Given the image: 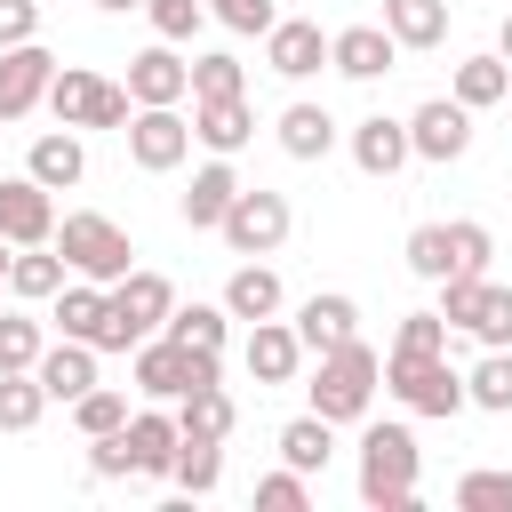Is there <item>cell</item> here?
<instances>
[{
  "mask_svg": "<svg viewBox=\"0 0 512 512\" xmlns=\"http://www.w3.org/2000/svg\"><path fill=\"white\" fill-rule=\"evenodd\" d=\"M264 64H272L280 80H312V72L328 64V32H320L312 16H280V24L264 32Z\"/></svg>",
  "mask_w": 512,
  "mask_h": 512,
  "instance_id": "cell-15",
  "label": "cell"
},
{
  "mask_svg": "<svg viewBox=\"0 0 512 512\" xmlns=\"http://www.w3.org/2000/svg\"><path fill=\"white\" fill-rule=\"evenodd\" d=\"M456 504H464V512H512V472H496V464L464 472V480H456Z\"/></svg>",
  "mask_w": 512,
  "mask_h": 512,
  "instance_id": "cell-40",
  "label": "cell"
},
{
  "mask_svg": "<svg viewBox=\"0 0 512 512\" xmlns=\"http://www.w3.org/2000/svg\"><path fill=\"white\" fill-rule=\"evenodd\" d=\"M328 456H336V424H328V416L304 408V416L280 424V464H296V472L312 480V472H328Z\"/></svg>",
  "mask_w": 512,
  "mask_h": 512,
  "instance_id": "cell-28",
  "label": "cell"
},
{
  "mask_svg": "<svg viewBox=\"0 0 512 512\" xmlns=\"http://www.w3.org/2000/svg\"><path fill=\"white\" fill-rule=\"evenodd\" d=\"M232 424H240V408H232L224 384H200V392L176 400V432H192V440H232Z\"/></svg>",
  "mask_w": 512,
  "mask_h": 512,
  "instance_id": "cell-30",
  "label": "cell"
},
{
  "mask_svg": "<svg viewBox=\"0 0 512 512\" xmlns=\"http://www.w3.org/2000/svg\"><path fill=\"white\" fill-rule=\"evenodd\" d=\"M48 112H56L64 128H128L136 96H128L120 80L88 72V64H56V80H48Z\"/></svg>",
  "mask_w": 512,
  "mask_h": 512,
  "instance_id": "cell-6",
  "label": "cell"
},
{
  "mask_svg": "<svg viewBox=\"0 0 512 512\" xmlns=\"http://www.w3.org/2000/svg\"><path fill=\"white\" fill-rule=\"evenodd\" d=\"M0 296H8V240H0Z\"/></svg>",
  "mask_w": 512,
  "mask_h": 512,
  "instance_id": "cell-51",
  "label": "cell"
},
{
  "mask_svg": "<svg viewBox=\"0 0 512 512\" xmlns=\"http://www.w3.org/2000/svg\"><path fill=\"white\" fill-rule=\"evenodd\" d=\"M384 32L400 48H440L448 40V0H384Z\"/></svg>",
  "mask_w": 512,
  "mask_h": 512,
  "instance_id": "cell-31",
  "label": "cell"
},
{
  "mask_svg": "<svg viewBox=\"0 0 512 512\" xmlns=\"http://www.w3.org/2000/svg\"><path fill=\"white\" fill-rule=\"evenodd\" d=\"M24 176H40L48 192H72L80 176H88V144H80V128H48V136H32V152H24Z\"/></svg>",
  "mask_w": 512,
  "mask_h": 512,
  "instance_id": "cell-22",
  "label": "cell"
},
{
  "mask_svg": "<svg viewBox=\"0 0 512 512\" xmlns=\"http://www.w3.org/2000/svg\"><path fill=\"white\" fill-rule=\"evenodd\" d=\"M256 136V112H248V96H208V104H192V144H208V152H240Z\"/></svg>",
  "mask_w": 512,
  "mask_h": 512,
  "instance_id": "cell-24",
  "label": "cell"
},
{
  "mask_svg": "<svg viewBox=\"0 0 512 512\" xmlns=\"http://www.w3.org/2000/svg\"><path fill=\"white\" fill-rule=\"evenodd\" d=\"M240 360H248V376H256V384H296V368H304V344H296V328L272 312V320H248V344H240Z\"/></svg>",
  "mask_w": 512,
  "mask_h": 512,
  "instance_id": "cell-19",
  "label": "cell"
},
{
  "mask_svg": "<svg viewBox=\"0 0 512 512\" xmlns=\"http://www.w3.org/2000/svg\"><path fill=\"white\" fill-rule=\"evenodd\" d=\"M416 152H408V120H392V112H368V120H352V168L360 176H400Z\"/></svg>",
  "mask_w": 512,
  "mask_h": 512,
  "instance_id": "cell-17",
  "label": "cell"
},
{
  "mask_svg": "<svg viewBox=\"0 0 512 512\" xmlns=\"http://www.w3.org/2000/svg\"><path fill=\"white\" fill-rule=\"evenodd\" d=\"M192 64V104H208V96H248V72H240V56H184Z\"/></svg>",
  "mask_w": 512,
  "mask_h": 512,
  "instance_id": "cell-36",
  "label": "cell"
},
{
  "mask_svg": "<svg viewBox=\"0 0 512 512\" xmlns=\"http://www.w3.org/2000/svg\"><path fill=\"white\" fill-rule=\"evenodd\" d=\"M208 16H216L224 32H256V40L280 24V8H272V0H208Z\"/></svg>",
  "mask_w": 512,
  "mask_h": 512,
  "instance_id": "cell-46",
  "label": "cell"
},
{
  "mask_svg": "<svg viewBox=\"0 0 512 512\" xmlns=\"http://www.w3.org/2000/svg\"><path fill=\"white\" fill-rule=\"evenodd\" d=\"M56 256H64L72 280H96V288H112V280L136 272V240H128L112 216H96V208H72V216L56 224Z\"/></svg>",
  "mask_w": 512,
  "mask_h": 512,
  "instance_id": "cell-3",
  "label": "cell"
},
{
  "mask_svg": "<svg viewBox=\"0 0 512 512\" xmlns=\"http://www.w3.org/2000/svg\"><path fill=\"white\" fill-rule=\"evenodd\" d=\"M216 304H224L232 320H272V312H280V272L248 256V264H240V272L224 280V296H216Z\"/></svg>",
  "mask_w": 512,
  "mask_h": 512,
  "instance_id": "cell-27",
  "label": "cell"
},
{
  "mask_svg": "<svg viewBox=\"0 0 512 512\" xmlns=\"http://www.w3.org/2000/svg\"><path fill=\"white\" fill-rule=\"evenodd\" d=\"M72 424H80V440H96V432H120V424H128V392H112V384H88V392L72 400Z\"/></svg>",
  "mask_w": 512,
  "mask_h": 512,
  "instance_id": "cell-37",
  "label": "cell"
},
{
  "mask_svg": "<svg viewBox=\"0 0 512 512\" xmlns=\"http://www.w3.org/2000/svg\"><path fill=\"white\" fill-rule=\"evenodd\" d=\"M232 192H240V176H232V160L224 152H208V168H192V184H184V224L192 232H216L224 224V208H232Z\"/></svg>",
  "mask_w": 512,
  "mask_h": 512,
  "instance_id": "cell-23",
  "label": "cell"
},
{
  "mask_svg": "<svg viewBox=\"0 0 512 512\" xmlns=\"http://www.w3.org/2000/svg\"><path fill=\"white\" fill-rule=\"evenodd\" d=\"M32 376H40V392H48V400H64V408H72V400L96 384V344H80V336H56V344H40Z\"/></svg>",
  "mask_w": 512,
  "mask_h": 512,
  "instance_id": "cell-20",
  "label": "cell"
},
{
  "mask_svg": "<svg viewBox=\"0 0 512 512\" xmlns=\"http://www.w3.org/2000/svg\"><path fill=\"white\" fill-rule=\"evenodd\" d=\"M48 320H56V336H80V344L104 352V336H112V296H104L96 280H64V288L48 296Z\"/></svg>",
  "mask_w": 512,
  "mask_h": 512,
  "instance_id": "cell-18",
  "label": "cell"
},
{
  "mask_svg": "<svg viewBox=\"0 0 512 512\" xmlns=\"http://www.w3.org/2000/svg\"><path fill=\"white\" fill-rule=\"evenodd\" d=\"M96 8H104V16H128V8H144V0H96Z\"/></svg>",
  "mask_w": 512,
  "mask_h": 512,
  "instance_id": "cell-50",
  "label": "cell"
},
{
  "mask_svg": "<svg viewBox=\"0 0 512 512\" xmlns=\"http://www.w3.org/2000/svg\"><path fill=\"white\" fill-rule=\"evenodd\" d=\"M464 336H480V344H512V288H480V304H472V320H464Z\"/></svg>",
  "mask_w": 512,
  "mask_h": 512,
  "instance_id": "cell-41",
  "label": "cell"
},
{
  "mask_svg": "<svg viewBox=\"0 0 512 512\" xmlns=\"http://www.w3.org/2000/svg\"><path fill=\"white\" fill-rule=\"evenodd\" d=\"M376 384H384V352L376 344H336V352H320V368H312V416H328V424H368V400H376Z\"/></svg>",
  "mask_w": 512,
  "mask_h": 512,
  "instance_id": "cell-1",
  "label": "cell"
},
{
  "mask_svg": "<svg viewBox=\"0 0 512 512\" xmlns=\"http://www.w3.org/2000/svg\"><path fill=\"white\" fill-rule=\"evenodd\" d=\"M200 384H224V352H200V344H176L168 328L136 344V392L144 400H184Z\"/></svg>",
  "mask_w": 512,
  "mask_h": 512,
  "instance_id": "cell-5",
  "label": "cell"
},
{
  "mask_svg": "<svg viewBox=\"0 0 512 512\" xmlns=\"http://www.w3.org/2000/svg\"><path fill=\"white\" fill-rule=\"evenodd\" d=\"M416 432L408 424H368L360 432V504L368 512H416Z\"/></svg>",
  "mask_w": 512,
  "mask_h": 512,
  "instance_id": "cell-2",
  "label": "cell"
},
{
  "mask_svg": "<svg viewBox=\"0 0 512 512\" xmlns=\"http://www.w3.org/2000/svg\"><path fill=\"white\" fill-rule=\"evenodd\" d=\"M64 280H72V272H64L56 240H40V248H8V296H24V304H48Z\"/></svg>",
  "mask_w": 512,
  "mask_h": 512,
  "instance_id": "cell-25",
  "label": "cell"
},
{
  "mask_svg": "<svg viewBox=\"0 0 512 512\" xmlns=\"http://www.w3.org/2000/svg\"><path fill=\"white\" fill-rule=\"evenodd\" d=\"M488 256H496V240H488V224H472V216H456V224H448V272H488Z\"/></svg>",
  "mask_w": 512,
  "mask_h": 512,
  "instance_id": "cell-42",
  "label": "cell"
},
{
  "mask_svg": "<svg viewBox=\"0 0 512 512\" xmlns=\"http://www.w3.org/2000/svg\"><path fill=\"white\" fill-rule=\"evenodd\" d=\"M40 408H48L40 376H32V368H0V432H32Z\"/></svg>",
  "mask_w": 512,
  "mask_h": 512,
  "instance_id": "cell-35",
  "label": "cell"
},
{
  "mask_svg": "<svg viewBox=\"0 0 512 512\" xmlns=\"http://www.w3.org/2000/svg\"><path fill=\"white\" fill-rule=\"evenodd\" d=\"M464 400L488 408V416H512V344H488V352L464 368Z\"/></svg>",
  "mask_w": 512,
  "mask_h": 512,
  "instance_id": "cell-32",
  "label": "cell"
},
{
  "mask_svg": "<svg viewBox=\"0 0 512 512\" xmlns=\"http://www.w3.org/2000/svg\"><path fill=\"white\" fill-rule=\"evenodd\" d=\"M392 352H448V320H440V312H400Z\"/></svg>",
  "mask_w": 512,
  "mask_h": 512,
  "instance_id": "cell-45",
  "label": "cell"
},
{
  "mask_svg": "<svg viewBox=\"0 0 512 512\" xmlns=\"http://www.w3.org/2000/svg\"><path fill=\"white\" fill-rule=\"evenodd\" d=\"M104 296H112V336H104V352H136L144 336H160V320H168V304H176V288H168L160 272H128V280H112Z\"/></svg>",
  "mask_w": 512,
  "mask_h": 512,
  "instance_id": "cell-8",
  "label": "cell"
},
{
  "mask_svg": "<svg viewBox=\"0 0 512 512\" xmlns=\"http://www.w3.org/2000/svg\"><path fill=\"white\" fill-rule=\"evenodd\" d=\"M296 344H304V360H320V352H336V344H352L360 336V304L344 296V288H320V296H304L296 304Z\"/></svg>",
  "mask_w": 512,
  "mask_h": 512,
  "instance_id": "cell-13",
  "label": "cell"
},
{
  "mask_svg": "<svg viewBox=\"0 0 512 512\" xmlns=\"http://www.w3.org/2000/svg\"><path fill=\"white\" fill-rule=\"evenodd\" d=\"M88 472H96V480H136L128 440H120V432H96V440H88Z\"/></svg>",
  "mask_w": 512,
  "mask_h": 512,
  "instance_id": "cell-47",
  "label": "cell"
},
{
  "mask_svg": "<svg viewBox=\"0 0 512 512\" xmlns=\"http://www.w3.org/2000/svg\"><path fill=\"white\" fill-rule=\"evenodd\" d=\"M40 344H48V328H40L32 312H8V304H0V368H32Z\"/></svg>",
  "mask_w": 512,
  "mask_h": 512,
  "instance_id": "cell-38",
  "label": "cell"
},
{
  "mask_svg": "<svg viewBox=\"0 0 512 512\" xmlns=\"http://www.w3.org/2000/svg\"><path fill=\"white\" fill-rule=\"evenodd\" d=\"M408 152H416V160H440V168L464 160V152H472V112H464L456 96H424V104L408 112Z\"/></svg>",
  "mask_w": 512,
  "mask_h": 512,
  "instance_id": "cell-10",
  "label": "cell"
},
{
  "mask_svg": "<svg viewBox=\"0 0 512 512\" xmlns=\"http://www.w3.org/2000/svg\"><path fill=\"white\" fill-rule=\"evenodd\" d=\"M384 392L408 416H464V368H448V352H384Z\"/></svg>",
  "mask_w": 512,
  "mask_h": 512,
  "instance_id": "cell-4",
  "label": "cell"
},
{
  "mask_svg": "<svg viewBox=\"0 0 512 512\" xmlns=\"http://www.w3.org/2000/svg\"><path fill=\"white\" fill-rule=\"evenodd\" d=\"M48 80H56V56H48L40 40H16V48H0V120H24V112H40V104H48Z\"/></svg>",
  "mask_w": 512,
  "mask_h": 512,
  "instance_id": "cell-12",
  "label": "cell"
},
{
  "mask_svg": "<svg viewBox=\"0 0 512 512\" xmlns=\"http://www.w3.org/2000/svg\"><path fill=\"white\" fill-rule=\"evenodd\" d=\"M448 96H456L464 112H488V104L512 96V64H504V56H464L456 80H448Z\"/></svg>",
  "mask_w": 512,
  "mask_h": 512,
  "instance_id": "cell-29",
  "label": "cell"
},
{
  "mask_svg": "<svg viewBox=\"0 0 512 512\" xmlns=\"http://www.w3.org/2000/svg\"><path fill=\"white\" fill-rule=\"evenodd\" d=\"M304 504H312V480L296 464H280V472L256 480V512H304Z\"/></svg>",
  "mask_w": 512,
  "mask_h": 512,
  "instance_id": "cell-43",
  "label": "cell"
},
{
  "mask_svg": "<svg viewBox=\"0 0 512 512\" xmlns=\"http://www.w3.org/2000/svg\"><path fill=\"white\" fill-rule=\"evenodd\" d=\"M120 440H128V464H136V480H168V456H176V416L168 408H128V424H120Z\"/></svg>",
  "mask_w": 512,
  "mask_h": 512,
  "instance_id": "cell-21",
  "label": "cell"
},
{
  "mask_svg": "<svg viewBox=\"0 0 512 512\" xmlns=\"http://www.w3.org/2000/svg\"><path fill=\"white\" fill-rule=\"evenodd\" d=\"M176 344H200V352H224V336H232V312L224 304H168V320H160Z\"/></svg>",
  "mask_w": 512,
  "mask_h": 512,
  "instance_id": "cell-34",
  "label": "cell"
},
{
  "mask_svg": "<svg viewBox=\"0 0 512 512\" xmlns=\"http://www.w3.org/2000/svg\"><path fill=\"white\" fill-rule=\"evenodd\" d=\"M136 104H184L192 96V64L168 48V40H152V48H136L128 56V80H120Z\"/></svg>",
  "mask_w": 512,
  "mask_h": 512,
  "instance_id": "cell-14",
  "label": "cell"
},
{
  "mask_svg": "<svg viewBox=\"0 0 512 512\" xmlns=\"http://www.w3.org/2000/svg\"><path fill=\"white\" fill-rule=\"evenodd\" d=\"M408 272L416 280H448V224H416L408 232Z\"/></svg>",
  "mask_w": 512,
  "mask_h": 512,
  "instance_id": "cell-44",
  "label": "cell"
},
{
  "mask_svg": "<svg viewBox=\"0 0 512 512\" xmlns=\"http://www.w3.org/2000/svg\"><path fill=\"white\" fill-rule=\"evenodd\" d=\"M272 128H280V152H288V160H328V152H336V120H328V104H288Z\"/></svg>",
  "mask_w": 512,
  "mask_h": 512,
  "instance_id": "cell-26",
  "label": "cell"
},
{
  "mask_svg": "<svg viewBox=\"0 0 512 512\" xmlns=\"http://www.w3.org/2000/svg\"><path fill=\"white\" fill-rule=\"evenodd\" d=\"M0 240H8V248L56 240V192H48L40 176H0Z\"/></svg>",
  "mask_w": 512,
  "mask_h": 512,
  "instance_id": "cell-11",
  "label": "cell"
},
{
  "mask_svg": "<svg viewBox=\"0 0 512 512\" xmlns=\"http://www.w3.org/2000/svg\"><path fill=\"white\" fill-rule=\"evenodd\" d=\"M168 480L184 488V496H208L216 480H224V440H176V456H168Z\"/></svg>",
  "mask_w": 512,
  "mask_h": 512,
  "instance_id": "cell-33",
  "label": "cell"
},
{
  "mask_svg": "<svg viewBox=\"0 0 512 512\" xmlns=\"http://www.w3.org/2000/svg\"><path fill=\"white\" fill-rule=\"evenodd\" d=\"M120 136H128V160H136L144 176H168V168H184V152H192V120H184L176 104H136Z\"/></svg>",
  "mask_w": 512,
  "mask_h": 512,
  "instance_id": "cell-9",
  "label": "cell"
},
{
  "mask_svg": "<svg viewBox=\"0 0 512 512\" xmlns=\"http://www.w3.org/2000/svg\"><path fill=\"white\" fill-rule=\"evenodd\" d=\"M496 56L512 64V8H504V32H496Z\"/></svg>",
  "mask_w": 512,
  "mask_h": 512,
  "instance_id": "cell-49",
  "label": "cell"
},
{
  "mask_svg": "<svg viewBox=\"0 0 512 512\" xmlns=\"http://www.w3.org/2000/svg\"><path fill=\"white\" fill-rule=\"evenodd\" d=\"M40 40V0H0V48Z\"/></svg>",
  "mask_w": 512,
  "mask_h": 512,
  "instance_id": "cell-48",
  "label": "cell"
},
{
  "mask_svg": "<svg viewBox=\"0 0 512 512\" xmlns=\"http://www.w3.org/2000/svg\"><path fill=\"white\" fill-rule=\"evenodd\" d=\"M144 16H152V32H160L168 48H184V40L208 24V0H144Z\"/></svg>",
  "mask_w": 512,
  "mask_h": 512,
  "instance_id": "cell-39",
  "label": "cell"
},
{
  "mask_svg": "<svg viewBox=\"0 0 512 512\" xmlns=\"http://www.w3.org/2000/svg\"><path fill=\"white\" fill-rule=\"evenodd\" d=\"M328 64H336L344 80H384V72L400 64V40H392L384 24H344V32H328Z\"/></svg>",
  "mask_w": 512,
  "mask_h": 512,
  "instance_id": "cell-16",
  "label": "cell"
},
{
  "mask_svg": "<svg viewBox=\"0 0 512 512\" xmlns=\"http://www.w3.org/2000/svg\"><path fill=\"white\" fill-rule=\"evenodd\" d=\"M288 224H296V216H288V192H264V184H240L216 232H224V248H232V256H272V248L288 240Z\"/></svg>",
  "mask_w": 512,
  "mask_h": 512,
  "instance_id": "cell-7",
  "label": "cell"
}]
</instances>
